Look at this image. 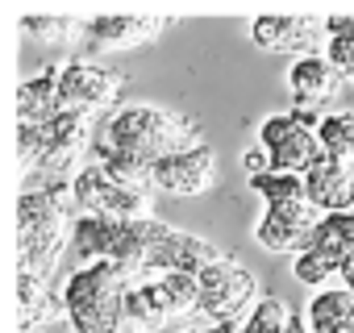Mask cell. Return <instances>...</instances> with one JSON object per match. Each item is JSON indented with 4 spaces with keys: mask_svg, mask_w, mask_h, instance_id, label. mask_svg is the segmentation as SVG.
<instances>
[{
    "mask_svg": "<svg viewBox=\"0 0 354 333\" xmlns=\"http://www.w3.org/2000/svg\"><path fill=\"white\" fill-rule=\"evenodd\" d=\"M201 121H192L180 108H167V104H150V100H133L113 108L92 142V158H129L142 166H154L180 150L201 146Z\"/></svg>",
    "mask_w": 354,
    "mask_h": 333,
    "instance_id": "6da1fadb",
    "label": "cell"
},
{
    "mask_svg": "<svg viewBox=\"0 0 354 333\" xmlns=\"http://www.w3.org/2000/svg\"><path fill=\"white\" fill-rule=\"evenodd\" d=\"M129 287H133V275L117 263L75 267L63 279V304H67L71 333H133L125 316Z\"/></svg>",
    "mask_w": 354,
    "mask_h": 333,
    "instance_id": "7a4b0ae2",
    "label": "cell"
},
{
    "mask_svg": "<svg viewBox=\"0 0 354 333\" xmlns=\"http://www.w3.org/2000/svg\"><path fill=\"white\" fill-rule=\"evenodd\" d=\"M71 196H75V213L84 217H109V221H138L150 217V200L146 192L113 180L100 162H84L80 171L71 175Z\"/></svg>",
    "mask_w": 354,
    "mask_h": 333,
    "instance_id": "3957f363",
    "label": "cell"
},
{
    "mask_svg": "<svg viewBox=\"0 0 354 333\" xmlns=\"http://www.w3.org/2000/svg\"><path fill=\"white\" fill-rule=\"evenodd\" d=\"M259 304V283L254 275L234 263V258H217L201 271V316L213 325H234L242 312H250Z\"/></svg>",
    "mask_w": 354,
    "mask_h": 333,
    "instance_id": "277c9868",
    "label": "cell"
},
{
    "mask_svg": "<svg viewBox=\"0 0 354 333\" xmlns=\"http://www.w3.org/2000/svg\"><path fill=\"white\" fill-rule=\"evenodd\" d=\"M121 88H125V75L117 67H104V63H92V59L59 63V100H63V108L109 117Z\"/></svg>",
    "mask_w": 354,
    "mask_h": 333,
    "instance_id": "5b68a950",
    "label": "cell"
},
{
    "mask_svg": "<svg viewBox=\"0 0 354 333\" xmlns=\"http://www.w3.org/2000/svg\"><path fill=\"white\" fill-rule=\"evenodd\" d=\"M154 192H167V196H180V200H192V196H205L213 184H217V150L209 142L192 146V150H180L154 166L150 175Z\"/></svg>",
    "mask_w": 354,
    "mask_h": 333,
    "instance_id": "8992f818",
    "label": "cell"
},
{
    "mask_svg": "<svg viewBox=\"0 0 354 333\" xmlns=\"http://www.w3.org/2000/svg\"><path fill=\"white\" fill-rule=\"evenodd\" d=\"M321 225V213L308 204V200H296V204H275L259 217L254 225V242L271 254H304L308 242H313V229Z\"/></svg>",
    "mask_w": 354,
    "mask_h": 333,
    "instance_id": "52a82bcc",
    "label": "cell"
},
{
    "mask_svg": "<svg viewBox=\"0 0 354 333\" xmlns=\"http://www.w3.org/2000/svg\"><path fill=\"white\" fill-rule=\"evenodd\" d=\"M221 250L201 238V234H188V229H175V225H162L158 229V242L150 250V263H146V279L154 275H171V271H184V275H201L209 263H217Z\"/></svg>",
    "mask_w": 354,
    "mask_h": 333,
    "instance_id": "ba28073f",
    "label": "cell"
},
{
    "mask_svg": "<svg viewBox=\"0 0 354 333\" xmlns=\"http://www.w3.org/2000/svg\"><path fill=\"white\" fill-rule=\"evenodd\" d=\"M162 30H167V17H154V13H138V17H129V13H117V17H88L80 42H84L88 50H129V46L154 42Z\"/></svg>",
    "mask_w": 354,
    "mask_h": 333,
    "instance_id": "9c48e42d",
    "label": "cell"
},
{
    "mask_svg": "<svg viewBox=\"0 0 354 333\" xmlns=\"http://www.w3.org/2000/svg\"><path fill=\"white\" fill-rule=\"evenodd\" d=\"M321 30H325L321 17H254L250 21V42L259 50H271V55L304 59V55H317Z\"/></svg>",
    "mask_w": 354,
    "mask_h": 333,
    "instance_id": "30bf717a",
    "label": "cell"
},
{
    "mask_svg": "<svg viewBox=\"0 0 354 333\" xmlns=\"http://www.w3.org/2000/svg\"><path fill=\"white\" fill-rule=\"evenodd\" d=\"M337 88H342V71L325 55H304V59L288 63V92H292L296 108H317V104L333 100Z\"/></svg>",
    "mask_w": 354,
    "mask_h": 333,
    "instance_id": "8fae6325",
    "label": "cell"
},
{
    "mask_svg": "<svg viewBox=\"0 0 354 333\" xmlns=\"http://www.w3.org/2000/svg\"><path fill=\"white\" fill-rule=\"evenodd\" d=\"M304 200L321 213V217H333V213H354V171L333 158H325L317 171L304 175Z\"/></svg>",
    "mask_w": 354,
    "mask_h": 333,
    "instance_id": "7c38bea8",
    "label": "cell"
},
{
    "mask_svg": "<svg viewBox=\"0 0 354 333\" xmlns=\"http://www.w3.org/2000/svg\"><path fill=\"white\" fill-rule=\"evenodd\" d=\"M17 321H21V333L42 329V325H50V321H67L63 283H59V279H30V275H17Z\"/></svg>",
    "mask_w": 354,
    "mask_h": 333,
    "instance_id": "4fadbf2b",
    "label": "cell"
},
{
    "mask_svg": "<svg viewBox=\"0 0 354 333\" xmlns=\"http://www.w3.org/2000/svg\"><path fill=\"white\" fill-rule=\"evenodd\" d=\"M63 113L59 100V67H46L42 75L26 79L17 88V125H46Z\"/></svg>",
    "mask_w": 354,
    "mask_h": 333,
    "instance_id": "5bb4252c",
    "label": "cell"
},
{
    "mask_svg": "<svg viewBox=\"0 0 354 333\" xmlns=\"http://www.w3.org/2000/svg\"><path fill=\"white\" fill-rule=\"evenodd\" d=\"M117 225L121 221H109V217H75L71 225V258L80 267H92V263H109L113 254V242H117Z\"/></svg>",
    "mask_w": 354,
    "mask_h": 333,
    "instance_id": "9a60e30c",
    "label": "cell"
},
{
    "mask_svg": "<svg viewBox=\"0 0 354 333\" xmlns=\"http://www.w3.org/2000/svg\"><path fill=\"white\" fill-rule=\"evenodd\" d=\"M308 329L313 333H346L354 325V292L350 287H325L308 300Z\"/></svg>",
    "mask_w": 354,
    "mask_h": 333,
    "instance_id": "2e32d148",
    "label": "cell"
},
{
    "mask_svg": "<svg viewBox=\"0 0 354 333\" xmlns=\"http://www.w3.org/2000/svg\"><path fill=\"white\" fill-rule=\"evenodd\" d=\"M308 250L325 254L337 271L354 258V213H333V217H321V225L313 229V242Z\"/></svg>",
    "mask_w": 354,
    "mask_h": 333,
    "instance_id": "e0dca14e",
    "label": "cell"
},
{
    "mask_svg": "<svg viewBox=\"0 0 354 333\" xmlns=\"http://www.w3.org/2000/svg\"><path fill=\"white\" fill-rule=\"evenodd\" d=\"M125 316L142 333H154L167 325V304L158 296V279H133V287L125 296Z\"/></svg>",
    "mask_w": 354,
    "mask_h": 333,
    "instance_id": "ac0fdd59",
    "label": "cell"
},
{
    "mask_svg": "<svg viewBox=\"0 0 354 333\" xmlns=\"http://www.w3.org/2000/svg\"><path fill=\"white\" fill-rule=\"evenodd\" d=\"M154 279H158V296L167 304V321L201 312V275L171 271V275H154Z\"/></svg>",
    "mask_w": 354,
    "mask_h": 333,
    "instance_id": "d6986e66",
    "label": "cell"
},
{
    "mask_svg": "<svg viewBox=\"0 0 354 333\" xmlns=\"http://www.w3.org/2000/svg\"><path fill=\"white\" fill-rule=\"evenodd\" d=\"M317 137L325 146V158L354 171V113H325L317 125Z\"/></svg>",
    "mask_w": 354,
    "mask_h": 333,
    "instance_id": "ffe728a7",
    "label": "cell"
},
{
    "mask_svg": "<svg viewBox=\"0 0 354 333\" xmlns=\"http://www.w3.org/2000/svg\"><path fill=\"white\" fill-rule=\"evenodd\" d=\"M325 59L354 84V13L325 17Z\"/></svg>",
    "mask_w": 354,
    "mask_h": 333,
    "instance_id": "44dd1931",
    "label": "cell"
},
{
    "mask_svg": "<svg viewBox=\"0 0 354 333\" xmlns=\"http://www.w3.org/2000/svg\"><path fill=\"white\" fill-rule=\"evenodd\" d=\"M250 192L275 209V204H296L304 200V180L300 175H283V171H263V175H250Z\"/></svg>",
    "mask_w": 354,
    "mask_h": 333,
    "instance_id": "7402d4cb",
    "label": "cell"
},
{
    "mask_svg": "<svg viewBox=\"0 0 354 333\" xmlns=\"http://www.w3.org/2000/svg\"><path fill=\"white\" fill-rule=\"evenodd\" d=\"M292 316H296V312H292L279 296H259V304L246 312L242 329H246V333H288Z\"/></svg>",
    "mask_w": 354,
    "mask_h": 333,
    "instance_id": "603a6c76",
    "label": "cell"
},
{
    "mask_svg": "<svg viewBox=\"0 0 354 333\" xmlns=\"http://www.w3.org/2000/svg\"><path fill=\"white\" fill-rule=\"evenodd\" d=\"M21 30L34 42H75V34H84V21L80 17H46V13H34V17H21Z\"/></svg>",
    "mask_w": 354,
    "mask_h": 333,
    "instance_id": "cb8c5ba5",
    "label": "cell"
},
{
    "mask_svg": "<svg viewBox=\"0 0 354 333\" xmlns=\"http://www.w3.org/2000/svg\"><path fill=\"white\" fill-rule=\"evenodd\" d=\"M292 275H296V283H304V287H317V292H325V287H333V275L342 279V271L325 258V254H317V250H304V254H296L292 258Z\"/></svg>",
    "mask_w": 354,
    "mask_h": 333,
    "instance_id": "d4e9b609",
    "label": "cell"
},
{
    "mask_svg": "<svg viewBox=\"0 0 354 333\" xmlns=\"http://www.w3.org/2000/svg\"><path fill=\"white\" fill-rule=\"evenodd\" d=\"M342 287H350V292H354V258L342 267Z\"/></svg>",
    "mask_w": 354,
    "mask_h": 333,
    "instance_id": "484cf974",
    "label": "cell"
},
{
    "mask_svg": "<svg viewBox=\"0 0 354 333\" xmlns=\"http://www.w3.org/2000/svg\"><path fill=\"white\" fill-rule=\"evenodd\" d=\"M234 325H201V329H188V333H230Z\"/></svg>",
    "mask_w": 354,
    "mask_h": 333,
    "instance_id": "4316f807",
    "label": "cell"
},
{
    "mask_svg": "<svg viewBox=\"0 0 354 333\" xmlns=\"http://www.w3.org/2000/svg\"><path fill=\"white\" fill-rule=\"evenodd\" d=\"M230 333H246V329H242V325H234V329H230Z\"/></svg>",
    "mask_w": 354,
    "mask_h": 333,
    "instance_id": "83f0119b",
    "label": "cell"
},
{
    "mask_svg": "<svg viewBox=\"0 0 354 333\" xmlns=\"http://www.w3.org/2000/svg\"><path fill=\"white\" fill-rule=\"evenodd\" d=\"M346 333H354V325H350V329H346Z\"/></svg>",
    "mask_w": 354,
    "mask_h": 333,
    "instance_id": "f1b7e54d",
    "label": "cell"
}]
</instances>
